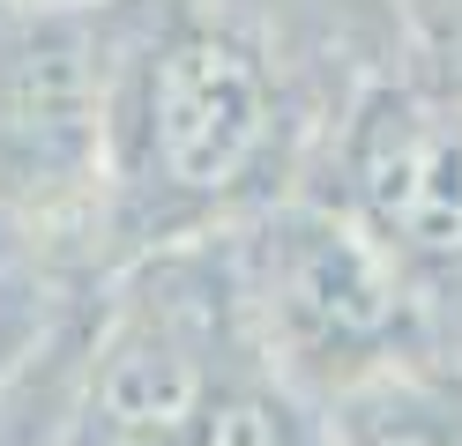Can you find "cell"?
Returning a JSON list of instances; mask_svg holds the SVG:
<instances>
[{
	"mask_svg": "<svg viewBox=\"0 0 462 446\" xmlns=\"http://www.w3.org/2000/svg\"><path fill=\"white\" fill-rule=\"evenodd\" d=\"M23 8H90V0H23Z\"/></svg>",
	"mask_w": 462,
	"mask_h": 446,
	"instance_id": "7",
	"label": "cell"
},
{
	"mask_svg": "<svg viewBox=\"0 0 462 446\" xmlns=\"http://www.w3.org/2000/svg\"><path fill=\"white\" fill-rule=\"evenodd\" d=\"M328 446H462V379L381 365L336 387Z\"/></svg>",
	"mask_w": 462,
	"mask_h": 446,
	"instance_id": "5",
	"label": "cell"
},
{
	"mask_svg": "<svg viewBox=\"0 0 462 446\" xmlns=\"http://www.w3.org/2000/svg\"><path fill=\"white\" fill-rule=\"evenodd\" d=\"M351 201L381 253L455 268L462 260V97L448 89H381L351 127Z\"/></svg>",
	"mask_w": 462,
	"mask_h": 446,
	"instance_id": "2",
	"label": "cell"
},
{
	"mask_svg": "<svg viewBox=\"0 0 462 446\" xmlns=\"http://www.w3.org/2000/svg\"><path fill=\"white\" fill-rule=\"evenodd\" d=\"M269 141L262 59L224 30H171L142 68V157L171 194H224Z\"/></svg>",
	"mask_w": 462,
	"mask_h": 446,
	"instance_id": "4",
	"label": "cell"
},
{
	"mask_svg": "<svg viewBox=\"0 0 462 446\" xmlns=\"http://www.w3.org/2000/svg\"><path fill=\"white\" fill-rule=\"evenodd\" d=\"M239 283L276 365H343V387L388 365V342L402 327V283L358 216L283 208L254 231Z\"/></svg>",
	"mask_w": 462,
	"mask_h": 446,
	"instance_id": "1",
	"label": "cell"
},
{
	"mask_svg": "<svg viewBox=\"0 0 462 446\" xmlns=\"http://www.w3.org/2000/svg\"><path fill=\"white\" fill-rule=\"evenodd\" d=\"M105 149V68L75 8H31L0 38V187L60 201Z\"/></svg>",
	"mask_w": 462,
	"mask_h": 446,
	"instance_id": "3",
	"label": "cell"
},
{
	"mask_svg": "<svg viewBox=\"0 0 462 446\" xmlns=\"http://www.w3.org/2000/svg\"><path fill=\"white\" fill-rule=\"evenodd\" d=\"M38 327H45V290H31L23 276H8V268H0V387L31 365Z\"/></svg>",
	"mask_w": 462,
	"mask_h": 446,
	"instance_id": "6",
	"label": "cell"
}]
</instances>
